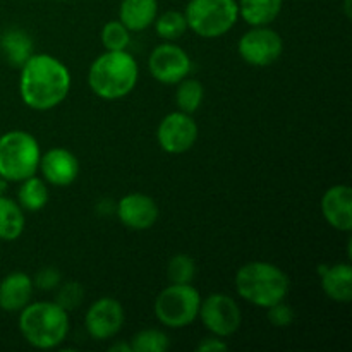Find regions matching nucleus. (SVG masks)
I'll return each mask as SVG.
<instances>
[{"instance_id":"1","label":"nucleus","mask_w":352,"mask_h":352,"mask_svg":"<svg viewBox=\"0 0 352 352\" xmlns=\"http://www.w3.org/2000/svg\"><path fill=\"white\" fill-rule=\"evenodd\" d=\"M67 65L48 54H33L21 67L19 95L24 105L36 112L55 109L71 91Z\"/></svg>"},{"instance_id":"2","label":"nucleus","mask_w":352,"mask_h":352,"mask_svg":"<svg viewBox=\"0 0 352 352\" xmlns=\"http://www.w3.org/2000/svg\"><path fill=\"white\" fill-rule=\"evenodd\" d=\"M140 67L127 50H105L89 65L88 85L98 98L120 100L129 95L138 85Z\"/></svg>"},{"instance_id":"3","label":"nucleus","mask_w":352,"mask_h":352,"mask_svg":"<svg viewBox=\"0 0 352 352\" xmlns=\"http://www.w3.org/2000/svg\"><path fill=\"white\" fill-rule=\"evenodd\" d=\"M236 291L239 298L258 308H270L275 302L285 301L291 289L287 274L268 261H250L237 270Z\"/></svg>"},{"instance_id":"4","label":"nucleus","mask_w":352,"mask_h":352,"mask_svg":"<svg viewBox=\"0 0 352 352\" xmlns=\"http://www.w3.org/2000/svg\"><path fill=\"white\" fill-rule=\"evenodd\" d=\"M69 311L55 301L30 302L19 311V332L36 349H55L67 339Z\"/></svg>"},{"instance_id":"5","label":"nucleus","mask_w":352,"mask_h":352,"mask_svg":"<svg viewBox=\"0 0 352 352\" xmlns=\"http://www.w3.org/2000/svg\"><path fill=\"white\" fill-rule=\"evenodd\" d=\"M41 150L28 131L14 129L0 136V175L7 182H21L36 174Z\"/></svg>"},{"instance_id":"6","label":"nucleus","mask_w":352,"mask_h":352,"mask_svg":"<svg viewBox=\"0 0 352 352\" xmlns=\"http://www.w3.org/2000/svg\"><path fill=\"white\" fill-rule=\"evenodd\" d=\"M188 30L213 40L229 33L239 19L237 0H189L184 9Z\"/></svg>"},{"instance_id":"7","label":"nucleus","mask_w":352,"mask_h":352,"mask_svg":"<svg viewBox=\"0 0 352 352\" xmlns=\"http://www.w3.org/2000/svg\"><path fill=\"white\" fill-rule=\"evenodd\" d=\"M201 296L191 284H170L162 289L153 305L155 316L167 329H186L198 318Z\"/></svg>"},{"instance_id":"8","label":"nucleus","mask_w":352,"mask_h":352,"mask_svg":"<svg viewBox=\"0 0 352 352\" xmlns=\"http://www.w3.org/2000/svg\"><path fill=\"white\" fill-rule=\"evenodd\" d=\"M198 318L212 336L226 339L234 336L243 325V311L236 299L223 292L206 296L199 305Z\"/></svg>"},{"instance_id":"9","label":"nucleus","mask_w":352,"mask_h":352,"mask_svg":"<svg viewBox=\"0 0 352 352\" xmlns=\"http://www.w3.org/2000/svg\"><path fill=\"white\" fill-rule=\"evenodd\" d=\"M237 52L246 64L253 67H268L280 58L284 40L270 26H251V30L241 36Z\"/></svg>"},{"instance_id":"10","label":"nucleus","mask_w":352,"mask_h":352,"mask_svg":"<svg viewBox=\"0 0 352 352\" xmlns=\"http://www.w3.org/2000/svg\"><path fill=\"white\" fill-rule=\"evenodd\" d=\"M148 69L155 81L172 86L188 78L192 62L188 52L175 41H164L151 50L148 57Z\"/></svg>"},{"instance_id":"11","label":"nucleus","mask_w":352,"mask_h":352,"mask_svg":"<svg viewBox=\"0 0 352 352\" xmlns=\"http://www.w3.org/2000/svg\"><path fill=\"white\" fill-rule=\"evenodd\" d=\"M198 124L191 113L177 110L162 119L157 129L158 146L170 155H182L191 150L198 141Z\"/></svg>"},{"instance_id":"12","label":"nucleus","mask_w":352,"mask_h":352,"mask_svg":"<svg viewBox=\"0 0 352 352\" xmlns=\"http://www.w3.org/2000/svg\"><path fill=\"white\" fill-rule=\"evenodd\" d=\"M124 308L117 299L100 298L93 302L85 315V329L95 340L113 339L122 330Z\"/></svg>"},{"instance_id":"13","label":"nucleus","mask_w":352,"mask_h":352,"mask_svg":"<svg viewBox=\"0 0 352 352\" xmlns=\"http://www.w3.org/2000/svg\"><path fill=\"white\" fill-rule=\"evenodd\" d=\"M116 213L122 226L140 232V230L151 229L157 223L160 208L151 196L144 192H129L119 199Z\"/></svg>"},{"instance_id":"14","label":"nucleus","mask_w":352,"mask_h":352,"mask_svg":"<svg viewBox=\"0 0 352 352\" xmlns=\"http://www.w3.org/2000/svg\"><path fill=\"white\" fill-rule=\"evenodd\" d=\"M38 170L43 175V181L55 188H67L78 179L79 160L72 151L65 148H52L41 155Z\"/></svg>"},{"instance_id":"15","label":"nucleus","mask_w":352,"mask_h":352,"mask_svg":"<svg viewBox=\"0 0 352 352\" xmlns=\"http://www.w3.org/2000/svg\"><path fill=\"white\" fill-rule=\"evenodd\" d=\"M323 219L340 232L352 230V189L347 184H336L325 191L320 201Z\"/></svg>"},{"instance_id":"16","label":"nucleus","mask_w":352,"mask_h":352,"mask_svg":"<svg viewBox=\"0 0 352 352\" xmlns=\"http://www.w3.org/2000/svg\"><path fill=\"white\" fill-rule=\"evenodd\" d=\"M34 292L33 278L24 272H12L0 282V309L19 313L31 302Z\"/></svg>"},{"instance_id":"17","label":"nucleus","mask_w":352,"mask_h":352,"mask_svg":"<svg viewBox=\"0 0 352 352\" xmlns=\"http://www.w3.org/2000/svg\"><path fill=\"white\" fill-rule=\"evenodd\" d=\"M320 284L329 299L336 302L352 301V267L349 263H337L320 267Z\"/></svg>"},{"instance_id":"18","label":"nucleus","mask_w":352,"mask_h":352,"mask_svg":"<svg viewBox=\"0 0 352 352\" xmlns=\"http://www.w3.org/2000/svg\"><path fill=\"white\" fill-rule=\"evenodd\" d=\"M158 16V0H122L119 21L131 31H144L153 26Z\"/></svg>"},{"instance_id":"19","label":"nucleus","mask_w":352,"mask_h":352,"mask_svg":"<svg viewBox=\"0 0 352 352\" xmlns=\"http://www.w3.org/2000/svg\"><path fill=\"white\" fill-rule=\"evenodd\" d=\"M33 38L28 31L19 30V28L6 30L0 36V52L12 67H23L24 62L33 55Z\"/></svg>"},{"instance_id":"20","label":"nucleus","mask_w":352,"mask_h":352,"mask_svg":"<svg viewBox=\"0 0 352 352\" xmlns=\"http://www.w3.org/2000/svg\"><path fill=\"white\" fill-rule=\"evenodd\" d=\"M284 0H237L239 17L250 26H270L280 14Z\"/></svg>"},{"instance_id":"21","label":"nucleus","mask_w":352,"mask_h":352,"mask_svg":"<svg viewBox=\"0 0 352 352\" xmlns=\"http://www.w3.org/2000/svg\"><path fill=\"white\" fill-rule=\"evenodd\" d=\"M26 217L21 205L14 199L0 196V241H16L23 236Z\"/></svg>"},{"instance_id":"22","label":"nucleus","mask_w":352,"mask_h":352,"mask_svg":"<svg viewBox=\"0 0 352 352\" xmlns=\"http://www.w3.org/2000/svg\"><path fill=\"white\" fill-rule=\"evenodd\" d=\"M50 192L48 184L43 177H36V174L21 181L19 191H17V203L26 212H40L47 206Z\"/></svg>"},{"instance_id":"23","label":"nucleus","mask_w":352,"mask_h":352,"mask_svg":"<svg viewBox=\"0 0 352 352\" xmlns=\"http://www.w3.org/2000/svg\"><path fill=\"white\" fill-rule=\"evenodd\" d=\"M177 89H175V103L181 112L186 113H195L196 110L201 107L203 98H205V88L201 82L195 78H184L179 81Z\"/></svg>"},{"instance_id":"24","label":"nucleus","mask_w":352,"mask_h":352,"mask_svg":"<svg viewBox=\"0 0 352 352\" xmlns=\"http://www.w3.org/2000/svg\"><path fill=\"white\" fill-rule=\"evenodd\" d=\"M155 31L164 41H177L188 31V21L181 10H165L153 23Z\"/></svg>"},{"instance_id":"25","label":"nucleus","mask_w":352,"mask_h":352,"mask_svg":"<svg viewBox=\"0 0 352 352\" xmlns=\"http://www.w3.org/2000/svg\"><path fill=\"white\" fill-rule=\"evenodd\" d=\"M129 344L133 352H167L170 347L168 336L158 329L140 330Z\"/></svg>"},{"instance_id":"26","label":"nucleus","mask_w":352,"mask_h":352,"mask_svg":"<svg viewBox=\"0 0 352 352\" xmlns=\"http://www.w3.org/2000/svg\"><path fill=\"white\" fill-rule=\"evenodd\" d=\"M100 40H102V45L105 47V50H127V47L131 45V31L119 19L109 21L102 28Z\"/></svg>"},{"instance_id":"27","label":"nucleus","mask_w":352,"mask_h":352,"mask_svg":"<svg viewBox=\"0 0 352 352\" xmlns=\"http://www.w3.org/2000/svg\"><path fill=\"white\" fill-rule=\"evenodd\" d=\"M196 277V263L189 254H175L168 260L167 278L170 284H192Z\"/></svg>"},{"instance_id":"28","label":"nucleus","mask_w":352,"mask_h":352,"mask_svg":"<svg viewBox=\"0 0 352 352\" xmlns=\"http://www.w3.org/2000/svg\"><path fill=\"white\" fill-rule=\"evenodd\" d=\"M57 296H55V302L65 309V311H72L78 308L85 298V289L79 282H65V284L58 285Z\"/></svg>"},{"instance_id":"29","label":"nucleus","mask_w":352,"mask_h":352,"mask_svg":"<svg viewBox=\"0 0 352 352\" xmlns=\"http://www.w3.org/2000/svg\"><path fill=\"white\" fill-rule=\"evenodd\" d=\"M267 318L270 325H274L275 329H287V327L294 323L296 313L292 306H289L285 301H280L267 308Z\"/></svg>"},{"instance_id":"30","label":"nucleus","mask_w":352,"mask_h":352,"mask_svg":"<svg viewBox=\"0 0 352 352\" xmlns=\"http://www.w3.org/2000/svg\"><path fill=\"white\" fill-rule=\"evenodd\" d=\"M62 275L60 272L55 267H45L41 270L36 272L33 278V284L36 289H41V291H54L60 285Z\"/></svg>"},{"instance_id":"31","label":"nucleus","mask_w":352,"mask_h":352,"mask_svg":"<svg viewBox=\"0 0 352 352\" xmlns=\"http://www.w3.org/2000/svg\"><path fill=\"white\" fill-rule=\"evenodd\" d=\"M229 349V346H227V342H223V339H220V337H206V339H203L201 342L196 346V351L198 352H220V351H227Z\"/></svg>"},{"instance_id":"32","label":"nucleus","mask_w":352,"mask_h":352,"mask_svg":"<svg viewBox=\"0 0 352 352\" xmlns=\"http://www.w3.org/2000/svg\"><path fill=\"white\" fill-rule=\"evenodd\" d=\"M109 351L110 352H133L129 342H117L113 344V346H110Z\"/></svg>"},{"instance_id":"33","label":"nucleus","mask_w":352,"mask_h":352,"mask_svg":"<svg viewBox=\"0 0 352 352\" xmlns=\"http://www.w3.org/2000/svg\"><path fill=\"white\" fill-rule=\"evenodd\" d=\"M7 184H9V182H7L6 179H3L2 175H0V196H2L3 192H6V189H7Z\"/></svg>"},{"instance_id":"34","label":"nucleus","mask_w":352,"mask_h":352,"mask_svg":"<svg viewBox=\"0 0 352 352\" xmlns=\"http://www.w3.org/2000/svg\"><path fill=\"white\" fill-rule=\"evenodd\" d=\"M351 2L352 0H346V3H344V10H346V16L351 17L352 12H351Z\"/></svg>"},{"instance_id":"35","label":"nucleus","mask_w":352,"mask_h":352,"mask_svg":"<svg viewBox=\"0 0 352 352\" xmlns=\"http://www.w3.org/2000/svg\"><path fill=\"white\" fill-rule=\"evenodd\" d=\"M58 2H65V0H58Z\"/></svg>"}]
</instances>
